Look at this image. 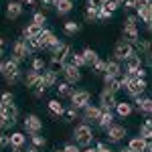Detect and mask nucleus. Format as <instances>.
<instances>
[{
  "mask_svg": "<svg viewBox=\"0 0 152 152\" xmlns=\"http://www.w3.org/2000/svg\"><path fill=\"white\" fill-rule=\"evenodd\" d=\"M122 37H124V43L128 45H136L140 41V33H138V26H124L122 28Z\"/></svg>",
  "mask_w": 152,
  "mask_h": 152,
  "instance_id": "nucleus-13",
  "label": "nucleus"
},
{
  "mask_svg": "<svg viewBox=\"0 0 152 152\" xmlns=\"http://www.w3.org/2000/svg\"><path fill=\"white\" fill-rule=\"evenodd\" d=\"M81 57H83V61H85V67H91L95 61L99 59V55L95 53L94 49H89V47H87V49H83V51H81Z\"/></svg>",
  "mask_w": 152,
  "mask_h": 152,
  "instance_id": "nucleus-24",
  "label": "nucleus"
},
{
  "mask_svg": "<svg viewBox=\"0 0 152 152\" xmlns=\"http://www.w3.org/2000/svg\"><path fill=\"white\" fill-rule=\"evenodd\" d=\"M45 94H47V87L43 85V81H39L35 87H33V95H35V97H43Z\"/></svg>",
  "mask_w": 152,
  "mask_h": 152,
  "instance_id": "nucleus-39",
  "label": "nucleus"
},
{
  "mask_svg": "<svg viewBox=\"0 0 152 152\" xmlns=\"http://www.w3.org/2000/svg\"><path fill=\"white\" fill-rule=\"evenodd\" d=\"M73 65H75L77 69H81V67H85V61H83L81 53H75V55H73Z\"/></svg>",
  "mask_w": 152,
  "mask_h": 152,
  "instance_id": "nucleus-44",
  "label": "nucleus"
},
{
  "mask_svg": "<svg viewBox=\"0 0 152 152\" xmlns=\"http://www.w3.org/2000/svg\"><path fill=\"white\" fill-rule=\"evenodd\" d=\"M102 2H107V0H102Z\"/></svg>",
  "mask_w": 152,
  "mask_h": 152,
  "instance_id": "nucleus-63",
  "label": "nucleus"
},
{
  "mask_svg": "<svg viewBox=\"0 0 152 152\" xmlns=\"http://www.w3.org/2000/svg\"><path fill=\"white\" fill-rule=\"evenodd\" d=\"M49 112H51V114H53V116H63V110H65V107H63V104H61V102H59V99H51V102H49Z\"/></svg>",
  "mask_w": 152,
  "mask_h": 152,
  "instance_id": "nucleus-32",
  "label": "nucleus"
},
{
  "mask_svg": "<svg viewBox=\"0 0 152 152\" xmlns=\"http://www.w3.org/2000/svg\"><path fill=\"white\" fill-rule=\"evenodd\" d=\"M0 69H2V59H0Z\"/></svg>",
  "mask_w": 152,
  "mask_h": 152,
  "instance_id": "nucleus-61",
  "label": "nucleus"
},
{
  "mask_svg": "<svg viewBox=\"0 0 152 152\" xmlns=\"http://www.w3.org/2000/svg\"><path fill=\"white\" fill-rule=\"evenodd\" d=\"M94 142V130L89 124H79L73 130V144H77L79 148H87Z\"/></svg>",
  "mask_w": 152,
  "mask_h": 152,
  "instance_id": "nucleus-2",
  "label": "nucleus"
},
{
  "mask_svg": "<svg viewBox=\"0 0 152 152\" xmlns=\"http://www.w3.org/2000/svg\"><path fill=\"white\" fill-rule=\"evenodd\" d=\"M41 31H43V26H37V24H28V26H24L23 28V39H37V37L41 35Z\"/></svg>",
  "mask_w": 152,
  "mask_h": 152,
  "instance_id": "nucleus-25",
  "label": "nucleus"
},
{
  "mask_svg": "<svg viewBox=\"0 0 152 152\" xmlns=\"http://www.w3.org/2000/svg\"><path fill=\"white\" fill-rule=\"evenodd\" d=\"M41 81L45 87H55L59 83V73L57 71H51V69H45L41 73Z\"/></svg>",
  "mask_w": 152,
  "mask_h": 152,
  "instance_id": "nucleus-16",
  "label": "nucleus"
},
{
  "mask_svg": "<svg viewBox=\"0 0 152 152\" xmlns=\"http://www.w3.org/2000/svg\"><path fill=\"white\" fill-rule=\"evenodd\" d=\"M118 152H132V150H130L128 146H124V148H122V150H118Z\"/></svg>",
  "mask_w": 152,
  "mask_h": 152,
  "instance_id": "nucleus-58",
  "label": "nucleus"
},
{
  "mask_svg": "<svg viewBox=\"0 0 152 152\" xmlns=\"http://www.w3.org/2000/svg\"><path fill=\"white\" fill-rule=\"evenodd\" d=\"M45 23H47V16H45V12H35L33 14V24H37V26H43L45 28Z\"/></svg>",
  "mask_w": 152,
  "mask_h": 152,
  "instance_id": "nucleus-37",
  "label": "nucleus"
},
{
  "mask_svg": "<svg viewBox=\"0 0 152 152\" xmlns=\"http://www.w3.org/2000/svg\"><path fill=\"white\" fill-rule=\"evenodd\" d=\"M24 144H26V136H24L23 132H14V134H10V146L12 148H23Z\"/></svg>",
  "mask_w": 152,
  "mask_h": 152,
  "instance_id": "nucleus-29",
  "label": "nucleus"
},
{
  "mask_svg": "<svg viewBox=\"0 0 152 152\" xmlns=\"http://www.w3.org/2000/svg\"><path fill=\"white\" fill-rule=\"evenodd\" d=\"M8 146H10V134L0 132V150H4V148H8Z\"/></svg>",
  "mask_w": 152,
  "mask_h": 152,
  "instance_id": "nucleus-41",
  "label": "nucleus"
},
{
  "mask_svg": "<svg viewBox=\"0 0 152 152\" xmlns=\"http://www.w3.org/2000/svg\"><path fill=\"white\" fill-rule=\"evenodd\" d=\"M28 138H31V144H33V146H37V148H43V146L47 144L45 136H41V132H39V134H31Z\"/></svg>",
  "mask_w": 152,
  "mask_h": 152,
  "instance_id": "nucleus-34",
  "label": "nucleus"
},
{
  "mask_svg": "<svg viewBox=\"0 0 152 152\" xmlns=\"http://www.w3.org/2000/svg\"><path fill=\"white\" fill-rule=\"evenodd\" d=\"M146 89H148V81H146V79H136V81H132L128 87H126V91H128V95L132 97V99L142 97Z\"/></svg>",
  "mask_w": 152,
  "mask_h": 152,
  "instance_id": "nucleus-8",
  "label": "nucleus"
},
{
  "mask_svg": "<svg viewBox=\"0 0 152 152\" xmlns=\"http://www.w3.org/2000/svg\"><path fill=\"white\" fill-rule=\"evenodd\" d=\"M138 136L144 138V140H150V136H152V124H150V120H144V124H142L140 130H138Z\"/></svg>",
  "mask_w": 152,
  "mask_h": 152,
  "instance_id": "nucleus-31",
  "label": "nucleus"
},
{
  "mask_svg": "<svg viewBox=\"0 0 152 152\" xmlns=\"http://www.w3.org/2000/svg\"><path fill=\"white\" fill-rule=\"evenodd\" d=\"M102 8H105L107 12H112V14H114V12L120 8V4H118L116 0H107V2H104V6H102Z\"/></svg>",
  "mask_w": 152,
  "mask_h": 152,
  "instance_id": "nucleus-42",
  "label": "nucleus"
},
{
  "mask_svg": "<svg viewBox=\"0 0 152 152\" xmlns=\"http://www.w3.org/2000/svg\"><path fill=\"white\" fill-rule=\"evenodd\" d=\"M116 2H118V4H120V6H122V2H124V0H116Z\"/></svg>",
  "mask_w": 152,
  "mask_h": 152,
  "instance_id": "nucleus-60",
  "label": "nucleus"
},
{
  "mask_svg": "<svg viewBox=\"0 0 152 152\" xmlns=\"http://www.w3.org/2000/svg\"><path fill=\"white\" fill-rule=\"evenodd\" d=\"M134 4H136V8H134L136 12L142 8H150V0H134Z\"/></svg>",
  "mask_w": 152,
  "mask_h": 152,
  "instance_id": "nucleus-47",
  "label": "nucleus"
},
{
  "mask_svg": "<svg viewBox=\"0 0 152 152\" xmlns=\"http://www.w3.org/2000/svg\"><path fill=\"white\" fill-rule=\"evenodd\" d=\"M55 152H63V148H61V150H55Z\"/></svg>",
  "mask_w": 152,
  "mask_h": 152,
  "instance_id": "nucleus-62",
  "label": "nucleus"
},
{
  "mask_svg": "<svg viewBox=\"0 0 152 152\" xmlns=\"http://www.w3.org/2000/svg\"><path fill=\"white\" fill-rule=\"evenodd\" d=\"M105 134H107V142L118 144V142H122L126 136H128V130L124 128V126H120V124H112L110 128L105 130Z\"/></svg>",
  "mask_w": 152,
  "mask_h": 152,
  "instance_id": "nucleus-6",
  "label": "nucleus"
},
{
  "mask_svg": "<svg viewBox=\"0 0 152 152\" xmlns=\"http://www.w3.org/2000/svg\"><path fill=\"white\" fill-rule=\"evenodd\" d=\"M18 2H20L23 6H35V2H37V0H18Z\"/></svg>",
  "mask_w": 152,
  "mask_h": 152,
  "instance_id": "nucleus-55",
  "label": "nucleus"
},
{
  "mask_svg": "<svg viewBox=\"0 0 152 152\" xmlns=\"http://www.w3.org/2000/svg\"><path fill=\"white\" fill-rule=\"evenodd\" d=\"M104 71H105V61L104 59H97L94 65H91V73L94 75H104Z\"/></svg>",
  "mask_w": 152,
  "mask_h": 152,
  "instance_id": "nucleus-35",
  "label": "nucleus"
},
{
  "mask_svg": "<svg viewBox=\"0 0 152 152\" xmlns=\"http://www.w3.org/2000/svg\"><path fill=\"white\" fill-rule=\"evenodd\" d=\"M41 2H43V8L47 10V8H51V6H55V2H57V0H41Z\"/></svg>",
  "mask_w": 152,
  "mask_h": 152,
  "instance_id": "nucleus-54",
  "label": "nucleus"
},
{
  "mask_svg": "<svg viewBox=\"0 0 152 152\" xmlns=\"http://www.w3.org/2000/svg\"><path fill=\"white\" fill-rule=\"evenodd\" d=\"M24 152H41V148H37V146L31 144V146H26V150H24Z\"/></svg>",
  "mask_w": 152,
  "mask_h": 152,
  "instance_id": "nucleus-56",
  "label": "nucleus"
},
{
  "mask_svg": "<svg viewBox=\"0 0 152 152\" xmlns=\"http://www.w3.org/2000/svg\"><path fill=\"white\" fill-rule=\"evenodd\" d=\"M122 75V63L118 61H105L104 77H120Z\"/></svg>",
  "mask_w": 152,
  "mask_h": 152,
  "instance_id": "nucleus-17",
  "label": "nucleus"
},
{
  "mask_svg": "<svg viewBox=\"0 0 152 152\" xmlns=\"http://www.w3.org/2000/svg\"><path fill=\"white\" fill-rule=\"evenodd\" d=\"M114 112H116L120 118H128L134 114V105L130 104V102H118L116 107H114Z\"/></svg>",
  "mask_w": 152,
  "mask_h": 152,
  "instance_id": "nucleus-20",
  "label": "nucleus"
},
{
  "mask_svg": "<svg viewBox=\"0 0 152 152\" xmlns=\"http://www.w3.org/2000/svg\"><path fill=\"white\" fill-rule=\"evenodd\" d=\"M23 12H24V6L18 0H8V4H6V18L16 20V18L23 16Z\"/></svg>",
  "mask_w": 152,
  "mask_h": 152,
  "instance_id": "nucleus-12",
  "label": "nucleus"
},
{
  "mask_svg": "<svg viewBox=\"0 0 152 152\" xmlns=\"http://www.w3.org/2000/svg\"><path fill=\"white\" fill-rule=\"evenodd\" d=\"M63 116H65V120L67 122H73V120H77L79 118V110H75V107H67V110H63Z\"/></svg>",
  "mask_w": 152,
  "mask_h": 152,
  "instance_id": "nucleus-36",
  "label": "nucleus"
},
{
  "mask_svg": "<svg viewBox=\"0 0 152 152\" xmlns=\"http://www.w3.org/2000/svg\"><path fill=\"white\" fill-rule=\"evenodd\" d=\"M87 6H91V8H95V10H99V8L104 6V2H102V0H87Z\"/></svg>",
  "mask_w": 152,
  "mask_h": 152,
  "instance_id": "nucleus-50",
  "label": "nucleus"
},
{
  "mask_svg": "<svg viewBox=\"0 0 152 152\" xmlns=\"http://www.w3.org/2000/svg\"><path fill=\"white\" fill-rule=\"evenodd\" d=\"M12 152H24L23 148H12Z\"/></svg>",
  "mask_w": 152,
  "mask_h": 152,
  "instance_id": "nucleus-59",
  "label": "nucleus"
},
{
  "mask_svg": "<svg viewBox=\"0 0 152 152\" xmlns=\"http://www.w3.org/2000/svg\"><path fill=\"white\" fill-rule=\"evenodd\" d=\"M79 31H81V24L75 23V20H65V23H63V33H65V35L73 37V35H77Z\"/></svg>",
  "mask_w": 152,
  "mask_h": 152,
  "instance_id": "nucleus-26",
  "label": "nucleus"
},
{
  "mask_svg": "<svg viewBox=\"0 0 152 152\" xmlns=\"http://www.w3.org/2000/svg\"><path fill=\"white\" fill-rule=\"evenodd\" d=\"M73 8H75V2H73V0H57V2H55V12H57L59 16L69 14Z\"/></svg>",
  "mask_w": 152,
  "mask_h": 152,
  "instance_id": "nucleus-18",
  "label": "nucleus"
},
{
  "mask_svg": "<svg viewBox=\"0 0 152 152\" xmlns=\"http://www.w3.org/2000/svg\"><path fill=\"white\" fill-rule=\"evenodd\" d=\"M71 94H73V87H71L69 83H65V81L57 83V95L59 97H71Z\"/></svg>",
  "mask_w": 152,
  "mask_h": 152,
  "instance_id": "nucleus-33",
  "label": "nucleus"
},
{
  "mask_svg": "<svg viewBox=\"0 0 152 152\" xmlns=\"http://www.w3.org/2000/svg\"><path fill=\"white\" fill-rule=\"evenodd\" d=\"M83 152H95V148H94V146H87V148H85Z\"/></svg>",
  "mask_w": 152,
  "mask_h": 152,
  "instance_id": "nucleus-57",
  "label": "nucleus"
},
{
  "mask_svg": "<svg viewBox=\"0 0 152 152\" xmlns=\"http://www.w3.org/2000/svg\"><path fill=\"white\" fill-rule=\"evenodd\" d=\"M63 152H81V150H79V146H77V144H73V142H69V144H65V148H63Z\"/></svg>",
  "mask_w": 152,
  "mask_h": 152,
  "instance_id": "nucleus-48",
  "label": "nucleus"
},
{
  "mask_svg": "<svg viewBox=\"0 0 152 152\" xmlns=\"http://www.w3.org/2000/svg\"><path fill=\"white\" fill-rule=\"evenodd\" d=\"M6 47H8V43H6V39L0 35V57L4 55V51H6Z\"/></svg>",
  "mask_w": 152,
  "mask_h": 152,
  "instance_id": "nucleus-53",
  "label": "nucleus"
},
{
  "mask_svg": "<svg viewBox=\"0 0 152 152\" xmlns=\"http://www.w3.org/2000/svg\"><path fill=\"white\" fill-rule=\"evenodd\" d=\"M118 104V99H116V95L114 94H110V91H102L99 94V110L102 112H114V107H116Z\"/></svg>",
  "mask_w": 152,
  "mask_h": 152,
  "instance_id": "nucleus-10",
  "label": "nucleus"
},
{
  "mask_svg": "<svg viewBox=\"0 0 152 152\" xmlns=\"http://www.w3.org/2000/svg\"><path fill=\"white\" fill-rule=\"evenodd\" d=\"M73 55H75V51L71 49L69 53H67L65 57L61 59V69H63V67H71V65H73Z\"/></svg>",
  "mask_w": 152,
  "mask_h": 152,
  "instance_id": "nucleus-38",
  "label": "nucleus"
},
{
  "mask_svg": "<svg viewBox=\"0 0 152 152\" xmlns=\"http://www.w3.org/2000/svg\"><path fill=\"white\" fill-rule=\"evenodd\" d=\"M28 55H31V53H28V49L24 45V39H18V41L12 43V59H14V61L23 63V61L28 59Z\"/></svg>",
  "mask_w": 152,
  "mask_h": 152,
  "instance_id": "nucleus-7",
  "label": "nucleus"
},
{
  "mask_svg": "<svg viewBox=\"0 0 152 152\" xmlns=\"http://www.w3.org/2000/svg\"><path fill=\"white\" fill-rule=\"evenodd\" d=\"M85 20H87V23L97 20V10H95V8H91V6H87V8H85Z\"/></svg>",
  "mask_w": 152,
  "mask_h": 152,
  "instance_id": "nucleus-40",
  "label": "nucleus"
},
{
  "mask_svg": "<svg viewBox=\"0 0 152 152\" xmlns=\"http://www.w3.org/2000/svg\"><path fill=\"white\" fill-rule=\"evenodd\" d=\"M134 53H136V51H134L132 45L124 43V41H120V43H116V47H114V61L122 63V61H126L128 57H132Z\"/></svg>",
  "mask_w": 152,
  "mask_h": 152,
  "instance_id": "nucleus-5",
  "label": "nucleus"
},
{
  "mask_svg": "<svg viewBox=\"0 0 152 152\" xmlns=\"http://www.w3.org/2000/svg\"><path fill=\"white\" fill-rule=\"evenodd\" d=\"M136 110L142 112L144 116H150V110H152V102L148 95H142V97H136Z\"/></svg>",
  "mask_w": 152,
  "mask_h": 152,
  "instance_id": "nucleus-21",
  "label": "nucleus"
},
{
  "mask_svg": "<svg viewBox=\"0 0 152 152\" xmlns=\"http://www.w3.org/2000/svg\"><path fill=\"white\" fill-rule=\"evenodd\" d=\"M4 130H8V120L4 114H0V132H4Z\"/></svg>",
  "mask_w": 152,
  "mask_h": 152,
  "instance_id": "nucleus-51",
  "label": "nucleus"
},
{
  "mask_svg": "<svg viewBox=\"0 0 152 152\" xmlns=\"http://www.w3.org/2000/svg\"><path fill=\"white\" fill-rule=\"evenodd\" d=\"M144 146H146V140L140 138V136H134V138L128 142V148L132 152H144Z\"/></svg>",
  "mask_w": 152,
  "mask_h": 152,
  "instance_id": "nucleus-28",
  "label": "nucleus"
},
{
  "mask_svg": "<svg viewBox=\"0 0 152 152\" xmlns=\"http://www.w3.org/2000/svg\"><path fill=\"white\" fill-rule=\"evenodd\" d=\"M0 75L6 79L8 85H14V83L20 81V77H23V71H20V63L18 61H14V59H6V61H2V69H0Z\"/></svg>",
  "mask_w": 152,
  "mask_h": 152,
  "instance_id": "nucleus-1",
  "label": "nucleus"
},
{
  "mask_svg": "<svg viewBox=\"0 0 152 152\" xmlns=\"http://www.w3.org/2000/svg\"><path fill=\"white\" fill-rule=\"evenodd\" d=\"M112 16H114V14H112V12H107L105 8H99V10H97V20H110Z\"/></svg>",
  "mask_w": 152,
  "mask_h": 152,
  "instance_id": "nucleus-45",
  "label": "nucleus"
},
{
  "mask_svg": "<svg viewBox=\"0 0 152 152\" xmlns=\"http://www.w3.org/2000/svg\"><path fill=\"white\" fill-rule=\"evenodd\" d=\"M138 23H140V20H138V16H136V14H128L124 26H138Z\"/></svg>",
  "mask_w": 152,
  "mask_h": 152,
  "instance_id": "nucleus-46",
  "label": "nucleus"
},
{
  "mask_svg": "<svg viewBox=\"0 0 152 152\" xmlns=\"http://www.w3.org/2000/svg\"><path fill=\"white\" fill-rule=\"evenodd\" d=\"M89 104H91V94L87 89H75L71 94V107L83 110L85 105H89Z\"/></svg>",
  "mask_w": 152,
  "mask_h": 152,
  "instance_id": "nucleus-3",
  "label": "nucleus"
},
{
  "mask_svg": "<svg viewBox=\"0 0 152 152\" xmlns=\"http://www.w3.org/2000/svg\"><path fill=\"white\" fill-rule=\"evenodd\" d=\"M55 39H57V35H55L51 28H43V31H41V35L37 37V41H39L41 49H49L53 43H55Z\"/></svg>",
  "mask_w": 152,
  "mask_h": 152,
  "instance_id": "nucleus-14",
  "label": "nucleus"
},
{
  "mask_svg": "<svg viewBox=\"0 0 152 152\" xmlns=\"http://www.w3.org/2000/svg\"><path fill=\"white\" fill-rule=\"evenodd\" d=\"M41 81V73H35V71H26V75H24V85L28 87V89H33L37 83Z\"/></svg>",
  "mask_w": 152,
  "mask_h": 152,
  "instance_id": "nucleus-27",
  "label": "nucleus"
},
{
  "mask_svg": "<svg viewBox=\"0 0 152 152\" xmlns=\"http://www.w3.org/2000/svg\"><path fill=\"white\" fill-rule=\"evenodd\" d=\"M61 73H63V77H65V83H69V85H75V83L81 81V69H77L75 65H71V67H63Z\"/></svg>",
  "mask_w": 152,
  "mask_h": 152,
  "instance_id": "nucleus-11",
  "label": "nucleus"
},
{
  "mask_svg": "<svg viewBox=\"0 0 152 152\" xmlns=\"http://www.w3.org/2000/svg\"><path fill=\"white\" fill-rule=\"evenodd\" d=\"M120 89H122L120 77H104V91H110V94L116 95Z\"/></svg>",
  "mask_w": 152,
  "mask_h": 152,
  "instance_id": "nucleus-19",
  "label": "nucleus"
},
{
  "mask_svg": "<svg viewBox=\"0 0 152 152\" xmlns=\"http://www.w3.org/2000/svg\"><path fill=\"white\" fill-rule=\"evenodd\" d=\"M99 114H102V110L97 107V105H85L83 107V112H81V124H95L97 120H99Z\"/></svg>",
  "mask_w": 152,
  "mask_h": 152,
  "instance_id": "nucleus-9",
  "label": "nucleus"
},
{
  "mask_svg": "<svg viewBox=\"0 0 152 152\" xmlns=\"http://www.w3.org/2000/svg\"><path fill=\"white\" fill-rule=\"evenodd\" d=\"M124 63H126V71H138L142 67V59L138 53H134L132 57H128Z\"/></svg>",
  "mask_w": 152,
  "mask_h": 152,
  "instance_id": "nucleus-23",
  "label": "nucleus"
},
{
  "mask_svg": "<svg viewBox=\"0 0 152 152\" xmlns=\"http://www.w3.org/2000/svg\"><path fill=\"white\" fill-rule=\"evenodd\" d=\"M14 102V95L10 91H2L0 94V104H12Z\"/></svg>",
  "mask_w": 152,
  "mask_h": 152,
  "instance_id": "nucleus-43",
  "label": "nucleus"
},
{
  "mask_svg": "<svg viewBox=\"0 0 152 152\" xmlns=\"http://www.w3.org/2000/svg\"><path fill=\"white\" fill-rule=\"evenodd\" d=\"M23 128L26 134H39L43 130V120L37 116V114H26L23 122Z\"/></svg>",
  "mask_w": 152,
  "mask_h": 152,
  "instance_id": "nucleus-4",
  "label": "nucleus"
},
{
  "mask_svg": "<svg viewBox=\"0 0 152 152\" xmlns=\"http://www.w3.org/2000/svg\"><path fill=\"white\" fill-rule=\"evenodd\" d=\"M122 6H124V10H134V8H136L134 0H124V2H122Z\"/></svg>",
  "mask_w": 152,
  "mask_h": 152,
  "instance_id": "nucleus-52",
  "label": "nucleus"
},
{
  "mask_svg": "<svg viewBox=\"0 0 152 152\" xmlns=\"http://www.w3.org/2000/svg\"><path fill=\"white\" fill-rule=\"evenodd\" d=\"M47 69V61L43 57H35L31 61V71H35V73H43V71Z\"/></svg>",
  "mask_w": 152,
  "mask_h": 152,
  "instance_id": "nucleus-30",
  "label": "nucleus"
},
{
  "mask_svg": "<svg viewBox=\"0 0 152 152\" xmlns=\"http://www.w3.org/2000/svg\"><path fill=\"white\" fill-rule=\"evenodd\" d=\"M2 114H4V116H6V120H8V128H12V126L16 124V118H18V107H16V104H14V102H12V104H4Z\"/></svg>",
  "mask_w": 152,
  "mask_h": 152,
  "instance_id": "nucleus-15",
  "label": "nucleus"
},
{
  "mask_svg": "<svg viewBox=\"0 0 152 152\" xmlns=\"http://www.w3.org/2000/svg\"><path fill=\"white\" fill-rule=\"evenodd\" d=\"M95 124H97L102 130H107L112 124H114V112H102V114H99V120H97Z\"/></svg>",
  "mask_w": 152,
  "mask_h": 152,
  "instance_id": "nucleus-22",
  "label": "nucleus"
},
{
  "mask_svg": "<svg viewBox=\"0 0 152 152\" xmlns=\"http://www.w3.org/2000/svg\"><path fill=\"white\" fill-rule=\"evenodd\" d=\"M95 152H114V150H112V148H110L105 142H99V144L95 146Z\"/></svg>",
  "mask_w": 152,
  "mask_h": 152,
  "instance_id": "nucleus-49",
  "label": "nucleus"
}]
</instances>
